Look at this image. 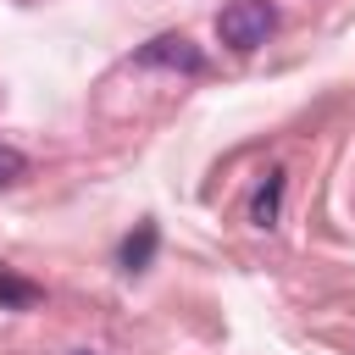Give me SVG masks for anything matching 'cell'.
<instances>
[{
  "label": "cell",
  "instance_id": "1",
  "mask_svg": "<svg viewBox=\"0 0 355 355\" xmlns=\"http://www.w3.org/2000/svg\"><path fill=\"white\" fill-rule=\"evenodd\" d=\"M272 28H277V11H272L266 0H233V6H222V17H216V33H222L227 50H261Z\"/></svg>",
  "mask_w": 355,
  "mask_h": 355
},
{
  "label": "cell",
  "instance_id": "2",
  "mask_svg": "<svg viewBox=\"0 0 355 355\" xmlns=\"http://www.w3.org/2000/svg\"><path fill=\"white\" fill-rule=\"evenodd\" d=\"M144 67H178V72H200V50L183 39V33H166V39H150L139 50Z\"/></svg>",
  "mask_w": 355,
  "mask_h": 355
},
{
  "label": "cell",
  "instance_id": "3",
  "mask_svg": "<svg viewBox=\"0 0 355 355\" xmlns=\"http://www.w3.org/2000/svg\"><path fill=\"white\" fill-rule=\"evenodd\" d=\"M150 255H155V227L144 222V227L122 244V266H128V272H144V266H150Z\"/></svg>",
  "mask_w": 355,
  "mask_h": 355
},
{
  "label": "cell",
  "instance_id": "4",
  "mask_svg": "<svg viewBox=\"0 0 355 355\" xmlns=\"http://www.w3.org/2000/svg\"><path fill=\"white\" fill-rule=\"evenodd\" d=\"M22 178H28V155L0 139V189H11V183H22Z\"/></svg>",
  "mask_w": 355,
  "mask_h": 355
},
{
  "label": "cell",
  "instance_id": "5",
  "mask_svg": "<svg viewBox=\"0 0 355 355\" xmlns=\"http://www.w3.org/2000/svg\"><path fill=\"white\" fill-rule=\"evenodd\" d=\"M33 300H39V288H33V283H22V277L0 272V305H33Z\"/></svg>",
  "mask_w": 355,
  "mask_h": 355
},
{
  "label": "cell",
  "instance_id": "6",
  "mask_svg": "<svg viewBox=\"0 0 355 355\" xmlns=\"http://www.w3.org/2000/svg\"><path fill=\"white\" fill-rule=\"evenodd\" d=\"M277 194H283V178H272V183H266V189L255 194V222H261V227H266V222L277 216Z\"/></svg>",
  "mask_w": 355,
  "mask_h": 355
}]
</instances>
